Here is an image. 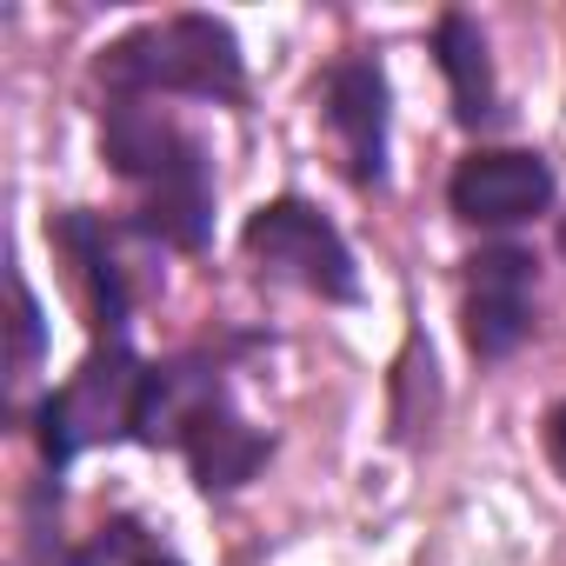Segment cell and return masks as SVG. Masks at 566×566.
Returning a JSON list of instances; mask_svg holds the SVG:
<instances>
[{
  "mask_svg": "<svg viewBox=\"0 0 566 566\" xmlns=\"http://www.w3.org/2000/svg\"><path fill=\"white\" fill-rule=\"evenodd\" d=\"M253 340H200L180 347L167 360H147L140 380V407H134V447L154 453H180L187 480L207 500L240 493L247 480H260V467L273 460V433L253 427L233 400V360Z\"/></svg>",
  "mask_w": 566,
  "mask_h": 566,
  "instance_id": "cell-1",
  "label": "cell"
},
{
  "mask_svg": "<svg viewBox=\"0 0 566 566\" xmlns=\"http://www.w3.org/2000/svg\"><path fill=\"white\" fill-rule=\"evenodd\" d=\"M107 174L134 193L127 233L167 253H207L213 247V207L220 174L207 140L160 101H101L94 120Z\"/></svg>",
  "mask_w": 566,
  "mask_h": 566,
  "instance_id": "cell-2",
  "label": "cell"
},
{
  "mask_svg": "<svg viewBox=\"0 0 566 566\" xmlns=\"http://www.w3.org/2000/svg\"><path fill=\"white\" fill-rule=\"evenodd\" d=\"M94 87L101 101H200V107H233V114L253 101L233 21L200 14V8L114 34L94 54Z\"/></svg>",
  "mask_w": 566,
  "mask_h": 566,
  "instance_id": "cell-3",
  "label": "cell"
},
{
  "mask_svg": "<svg viewBox=\"0 0 566 566\" xmlns=\"http://www.w3.org/2000/svg\"><path fill=\"white\" fill-rule=\"evenodd\" d=\"M140 380H147V360L134 354V340H87L81 367H74L61 387H48V394L34 400V413H28L41 473L67 480V467H74L81 453L134 440Z\"/></svg>",
  "mask_w": 566,
  "mask_h": 566,
  "instance_id": "cell-4",
  "label": "cell"
},
{
  "mask_svg": "<svg viewBox=\"0 0 566 566\" xmlns=\"http://www.w3.org/2000/svg\"><path fill=\"white\" fill-rule=\"evenodd\" d=\"M240 260L273 280V287H294L321 307H354L360 301V260L354 240L340 233V220L307 200V193H273L240 220Z\"/></svg>",
  "mask_w": 566,
  "mask_h": 566,
  "instance_id": "cell-5",
  "label": "cell"
},
{
  "mask_svg": "<svg viewBox=\"0 0 566 566\" xmlns=\"http://www.w3.org/2000/svg\"><path fill=\"white\" fill-rule=\"evenodd\" d=\"M321 120L334 134L340 174L354 180V193H387L394 187V81L387 61L374 48H347L321 67L314 81Z\"/></svg>",
  "mask_w": 566,
  "mask_h": 566,
  "instance_id": "cell-6",
  "label": "cell"
},
{
  "mask_svg": "<svg viewBox=\"0 0 566 566\" xmlns=\"http://www.w3.org/2000/svg\"><path fill=\"white\" fill-rule=\"evenodd\" d=\"M539 334V260L520 240H480L460 260V340L480 367H506Z\"/></svg>",
  "mask_w": 566,
  "mask_h": 566,
  "instance_id": "cell-7",
  "label": "cell"
},
{
  "mask_svg": "<svg viewBox=\"0 0 566 566\" xmlns=\"http://www.w3.org/2000/svg\"><path fill=\"white\" fill-rule=\"evenodd\" d=\"M559 200V174L539 147H467L447 174V213L486 240H513L520 227L546 220Z\"/></svg>",
  "mask_w": 566,
  "mask_h": 566,
  "instance_id": "cell-8",
  "label": "cell"
},
{
  "mask_svg": "<svg viewBox=\"0 0 566 566\" xmlns=\"http://www.w3.org/2000/svg\"><path fill=\"white\" fill-rule=\"evenodd\" d=\"M120 233H127V220L114 227L94 207H61L48 220L54 253L74 266V287H81V307H87V334L94 340H134V273L120 260Z\"/></svg>",
  "mask_w": 566,
  "mask_h": 566,
  "instance_id": "cell-9",
  "label": "cell"
},
{
  "mask_svg": "<svg viewBox=\"0 0 566 566\" xmlns=\"http://www.w3.org/2000/svg\"><path fill=\"white\" fill-rule=\"evenodd\" d=\"M427 54H433L440 81H447L453 127L486 147V134H500L506 114H513V107H506V87H500V61H493L486 28H480L467 8H447V14L433 21V34H427Z\"/></svg>",
  "mask_w": 566,
  "mask_h": 566,
  "instance_id": "cell-10",
  "label": "cell"
},
{
  "mask_svg": "<svg viewBox=\"0 0 566 566\" xmlns=\"http://www.w3.org/2000/svg\"><path fill=\"white\" fill-rule=\"evenodd\" d=\"M140 553H147V539H140L134 513H120L101 533H87L81 546H67L61 539V480L41 473L34 500H28V546H21L14 566H120V559H140Z\"/></svg>",
  "mask_w": 566,
  "mask_h": 566,
  "instance_id": "cell-11",
  "label": "cell"
},
{
  "mask_svg": "<svg viewBox=\"0 0 566 566\" xmlns=\"http://www.w3.org/2000/svg\"><path fill=\"white\" fill-rule=\"evenodd\" d=\"M440 420V367L433 347L420 334H407L400 360H394V440H420Z\"/></svg>",
  "mask_w": 566,
  "mask_h": 566,
  "instance_id": "cell-12",
  "label": "cell"
},
{
  "mask_svg": "<svg viewBox=\"0 0 566 566\" xmlns=\"http://www.w3.org/2000/svg\"><path fill=\"white\" fill-rule=\"evenodd\" d=\"M8 287H14V340H8V387H28L34 374H41V360H48V307H41V294H34V280L14 266L8 273Z\"/></svg>",
  "mask_w": 566,
  "mask_h": 566,
  "instance_id": "cell-13",
  "label": "cell"
},
{
  "mask_svg": "<svg viewBox=\"0 0 566 566\" xmlns=\"http://www.w3.org/2000/svg\"><path fill=\"white\" fill-rule=\"evenodd\" d=\"M539 440H546V460H553V473L566 480V400H553V407H546V427H539Z\"/></svg>",
  "mask_w": 566,
  "mask_h": 566,
  "instance_id": "cell-14",
  "label": "cell"
},
{
  "mask_svg": "<svg viewBox=\"0 0 566 566\" xmlns=\"http://www.w3.org/2000/svg\"><path fill=\"white\" fill-rule=\"evenodd\" d=\"M127 566H187V559H174V553H154V546H147V553H140V559H127Z\"/></svg>",
  "mask_w": 566,
  "mask_h": 566,
  "instance_id": "cell-15",
  "label": "cell"
},
{
  "mask_svg": "<svg viewBox=\"0 0 566 566\" xmlns=\"http://www.w3.org/2000/svg\"><path fill=\"white\" fill-rule=\"evenodd\" d=\"M553 247H559V260H566V213H559V227H553Z\"/></svg>",
  "mask_w": 566,
  "mask_h": 566,
  "instance_id": "cell-16",
  "label": "cell"
}]
</instances>
